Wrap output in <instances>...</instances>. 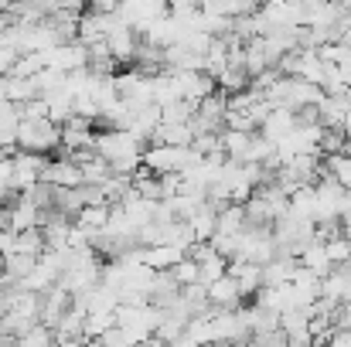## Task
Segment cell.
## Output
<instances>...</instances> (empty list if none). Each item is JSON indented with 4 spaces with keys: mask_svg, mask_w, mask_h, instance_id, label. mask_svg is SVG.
<instances>
[{
    "mask_svg": "<svg viewBox=\"0 0 351 347\" xmlns=\"http://www.w3.org/2000/svg\"><path fill=\"white\" fill-rule=\"evenodd\" d=\"M7 27H10V17H7V14H3V7H0V34H3Z\"/></svg>",
    "mask_w": 351,
    "mask_h": 347,
    "instance_id": "obj_23",
    "label": "cell"
},
{
    "mask_svg": "<svg viewBox=\"0 0 351 347\" xmlns=\"http://www.w3.org/2000/svg\"><path fill=\"white\" fill-rule=\"evenodd\" d=\"M51 347H55V344H51Z\"/></svg>",
    "mask_w": 351,
    "mask_h": 347,
    "instance_id": "obj_27",
    "label": "cell"
},
{
    "mask_svg": "<svg viewBox=\"0 0 351 347\" xmlns=\"http://www.w3.org/2000/svg\"><path fill=\"white\" fill-rule=\"evenodd\" d=\"M171 279L184 290V286H191V283H198V262H191V259H181L174 269H171Z\"/></svg>",
    "mask_w": 351,
    "mask_h": 347,
    "instance_id": "obj_20",
    "label": "cell"
},
{
    "mask_svg": "<svg viewBox=\"0 0 351 347\" xmlns=\"http://www.w3.org/2000/svg\"><path fill=\"white\" fill-rule=\"evenodd\" d=\"M205 293H208V307L219 310V313H232V310L242 307V293H239V286H235L232 276L215 279L212 286H205Z\"/></svg>",
    "mask_w": 351,
    "mask_h": 347,
    "instance_id": "obj_6",
    "label": "cell"
},
{
    "mask_svg": "<svg viewBox=\"0 0 351 347\" xmlns=\"http://www.w3.org/2000/svg\"><path fill=\"white\" fill-rule=\"evenodd\" d=\"M79 170H82V184H86V188H103V184L110 181V174H113L103 157H93V160H89L86 167H79Z\"/></svg>",
    "mask_w": 351,
    "mask_h": 347,
    "instance_id": "obj_17",
    "label": "cell"
},
{
    "mask_svg": "<svg viewBox=\"0 0 351 347\" xmlns=\"http://www.w3.org/2000/svg\"><path fill=\"white\" fill-rule=\"evenodd\" d=\"M34 86H38V96L45 99V96L65 89V72H58V68H45V72L34 75Z\"/></svg>",
    "mask_w": 351,
    "mask_h": 347,
    "instance_id": "obj_19",
    "label": "cell"
},
{
    "mask_svg": "<svg viewBox=\"0 0 351 347\" xmlns=\"http://www.w3.org/2000/svg\"><path fill=\"white\" fill-rule=\"evenodd\" d=\"M215 225H219V211H215L208 201H202V205H198V211L188 218V229L195 231V242H212Z\"/></svg>",
    "mask_w": 351,
    "mask_h": 347,
    "instance_id": "obj_11",
    "label": "cell"
},
{
    "mask_svg": "<svg viewBox=\"0 0 351 347\" xmlns=\"http://www.w3.org/2000/svg\"><path fill=\"white\" fill-rule=\"evenodd\" d=\"M245 231V215H242V205H229L219 211V225H215V235H226V238H235Z\"/></svg>",
    "mask_w": 351,
    "mask_h": 347,
    "instance_id": "obj_14",
    "label": "cell"
},
{
    "mask_svg": "<svg viewBox=\"0 0 351 347\" xmlns=\"http://www.w3.org/2000/svg\"><path fill=\"white\" fill-rule=\"evenodd\" d=\"M181 259H188V248H174V245H154V248H140V266L150 272H171Z\"/></svg>",
    "mask_w": 351,
    "mask_h": 347,
    "instance_id": "obj_7",
    "label": "cell"
},
{
    "mask_svg": "<svg viewBox=\"0 0 351 347\" xmlns=\"http://www.w3.org/2000/svg\"><path fill=\"white\" fill-rule=\"evenodd\" d=\"M79 347H99V344L96 341H86V344H79Z\"/></svg>",
    "mask_w": 351,
    "mask_h": 347,
    "instance_id": "obj_25",
    "label": "cell"
},
{
    "mask_svg": "<svg viewBox=\"0 0 351 347\" xmlns=\"http://www.w3.org/2000/svg\"><path fill=\"white\" fill-rule=\"evenodd\" d=\"M136 347H167V344H164V341H160V337H147V341H143V344H136Z\"/></svg>",
    "mask_w": 351,
    "mask_h": 347,
    "instance_id": "obj_22",
    "label": "cell"
},
{
    "mask_svg": "<svg viewBox=\"0 0 351 347\" xmlns=\"http://www.w3.org/2000/svg\"><path fill=\"white\" fill-rule=\"evenodd\" d=\"M45 103H48V119H51L55 126H62V123L72 116V96H69L65 89H58V92L45 96Z\"/></svg>",
    "mask_w": 351,
    "mask_h": 347,
    "instance_id": "obj_16",
    "label": "cell"
},
{
    "mask_svg": "<svg viewBox=\"0 0 351 347\" xmlns=\"http://www.w3.org/2000/svg\"><path fill=\"white\" fill-rule=\"evenodd\" d=\"M41 225V211L21 194L17 201H14V208H10V235H17V231H27V229H38Z\"/></svg>",
    "mask_w": 351,
    "mask_h": 347,
    "instance_id": "obj_10",
    "label": "cell"
},
{
    "mask_svg": "<svg viewBox=\"0 0 351 347\" xmlns=\"http://www.w3.org/2000/svg\"><path fill=\"white\" fill-rule=\"evenodd\" d=\"M45 252V238H41V229H27L14 235V255H31L38 259Z\"/></svg>",
    "mask_w": 351,
    "mask_h": 347,
    "instance_id": "obj_15",
    "label": "cell"
},
{
    "mask_svg": "<svg viewBox=\"0 0 351 347\" xmlns=\"http://www.w3.org/2000/svg\"><path fill=\"white\" fill-rule=\"evenodd\" d=\"M293 129H297V119H293V113H287V110H273V113L266 116V123L259 126V133H263L273 146H276L280 140H287Z\"/></svg>",
    "mask_w": 351,
    "mask_h": 347,
    "instance_id": "obj_9",
    "label": "cell"
},
{
    "mask_svg": "<svg viewBox=\"0 0 351 347\" xmlns=\"http://www.w3.org/2000/svg\"><path fill=\"white\" fill-rule=\"evenodd\" d=\"M38 72H45V51L38 55H21L10 68V79H34Z\"/></svg>",
    "mask_w": 351,
    "mask_h": 347,
    "instance_id": "obj_18",
    "label": "cell"
},
{
    "mask_svg": "<svg viewBox=\"0 0 351 347\" xmlns=\"http://www.w3.org/2000/svg\"><path fill=\"white\" fill-rule=\"evenodd\" d=\"M0 347H17V341H0Z\"/></svg>",
    "mask_w": 351,
    "mask_h": 347,
    "instance_id": "obj_24",
    "label": "cell"
},
{
    "mask_svg": "<svg viewBox=\"0 0 351 347\" xmlns=\"http://www.w3.org/2000/svg\"><path fill=\"white\" fill-rule=\"evenodd\" d=\"M140 164L154 177H164V174H184V170H191L195 164H202V157L191 146H147Z\"/></svg>",
    "mask_w": 351,
    "mask_h": 347,
    "instance_id": "obj_2",
    "label": "cell"
},
{
    "mask_svg": "<svg viewBox=\"0 0 351 347\" xmlns=\"http://www.w3.org/2000/svg\"><path fill=\"white\" fill-rule=\"evenodd\" d=\"M41 184L72 191V188H82V170H79L75 164H69L65 157H58V160H48V164H45V170H41Z\"/></svg>",
    "mask_w": 351,
    "mask_h": 347,
    "instance_id": "obj_5",
    "label": "cell"
},
{
    "mask_svg": "<svg viewBox=\"0 0 351 347\" xmlns=\"http://www.w3.org/2000/svg\"><path fill=\"white\" fill-rule=\"evenodd\" d=\"M106 48H110V55H113V62L117 65H133V55H136V44H140V34L130 27V24H123L117 17V27L106 34V41H103Z\"/></svg>",
    "mask_w": 351,
    "mask_h": 347,
    "instance_id": "obj_4",
    "label": "cell"
},
{
    "mask_svg": "<svg viewBox=\"0 0 351 347\" xmlns=\"http://www.w3.org/2000/svg\"><path fill=\"white\" fill-rule=\"evenodd\" d=\"M75 225L86 231L89 238H96L99 231H106V225H110V205L106 208H82L75 215Z\"/></svg>",
    "mask_w": 351,
    "mask_h": 347,
    "instance_id": "obj_13",
    "label": "cell"
},
{
    "mask_svg": "<svg viewBox=\"0 0 351 347\" xmlns=\"http://www.w3.org/2000/svg\"><path fill=\"white\" fill-rule=\"evenodd\" d=\"M96 126H99L96 119H86V116L72 113L65 123H62V126H58V129H62V133H96Z\"/></svg>",
    "mask_w": 351,
    "mask_h": 347,
    "instance_id": "obj_21",
    "label": "cell"
},
{
    "mask_svg": "<svg viewBox=\"0 0 351 347\" xmlns=\"http://www.w3.org/2000/svg\"><path fill=\"white\" fill-rule=\"evenodd\" d=\"M0 276H3V255H0Z\"/></svg>",
    "mask_w": 351,
    "mask_h": 347,
    "instance_id": "obj_26",
    "label": "cell"
},
{
    "mask_svg": "<svg viewBox=\"0 0 351 347\" xmlns=\"http://www.w3.org/2000/svg\"><path fill=\"white\" fill-rule=\"evenodd\" d=\"M226 276H232L235 286H239V293H242V300H249V296H256L259 290H263V266H252V262H229V272Z\"/></svg>",
    "mask_w": 351,
    "mask_h": 347,
    "instance_id": "obj_8",
    "label": "cell"
},
{
    "mask_svg": "<svg viewBox=\"0 0 351 347\" xmlns=\"http://www.w3.org/2000/svg\"><path fill=\"white\" fill-rule=\"evenodd\" d=\"M143 150H147V146H143L133 133H126V129H99V133H96V157H103L113 174L130 177V174L140 167Z\"/></svg>",
    "mask_w": 351,
    "mask_h": 347,
    "instance_id": "obj_1",
    "label": "cell"
},
{
    "mask_svg": "<svg viewBox=\"0 0 351 347\" xmlns=\"http://www.w3.org/2000/svg\"><path fill=\"white\" fill-rule=\"evenodd\" d=\"M58 143H62V129L51 119H34V123H21L17 126V150L21 153L48 157L51 150H58Z\"/></svg>",
    "mask_w": 351,
    "mask_h": 347,
    "instance_id": "obj_3",
    "label": "cell"
},
{
    "mask_svg": "<svg viewBox=\"0 0 351 347\" xmlns=\"http://www.w3.org/2000/svg\"><path fill=\"white\" fill-rule=\"evenodd\" d=\"M10 106H24V103H31V99H41L38 96V86H34V79H3V92H0Z\"/></svg>",
    "mask_w": 351,
    "mask_h": 347,
    "instance_id": "obj_12",
    "label": "cell"
}]
</instances>
